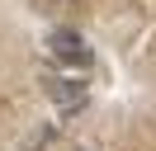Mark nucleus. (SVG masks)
I'll return each instance as SVG.
<instances>
[{
  "label": "nucleus",
  "mask_w": 156,
  "mask_h": 151,
  "mask_svg": "<svg viewBox=\"0 0 156 151\" xmlns=\"http://www.w3.org/2000/svg\"><path fill=\"white\" fill-rule=\"evenodd\" d=\"M48 52L57 57L62 66H90V47L76 28H52L48 33Z\"/></svg>",
  "instance_id": "obj_1"
},
{
  "label": "nucleus",
  "mask_w": 156,
  "mask_h": 151,
  "mask_svg": "<svg viewBox=\"0 0 156 151\" xmlns=\"http://www.w3.org/2000/svg\"><path fill=\"white\" fill-rule=\"evenodd\" d=\"M48 99L57 104V113H76V109H85V99H90V90L76 80V76H48Z\"/></svg>",
  "instance_id": "obj_2"
},
{
  "label": "nucleus",
  "mask_w": 156,
  "mask_h": 151,
  "mask_svg": "<svg viewBox=\"0 0 156 151\" xmlns=\"http://www.w3.org/2000/svg\"><path fill=\"white\" fill-rule=\"evenodd\" d=\"M52 132H57V128H52V123H43V128H33L29 137H24V146H19V151H43V146H48V142H52Z\"/></svg>",
  "instance_id": "obj_3"
},
{
  "label": "nucleus",
  "mask_w": 156,
  "mask_h": 151,
  "mask_svg": "<svg viewBox=\"0 0 156 151\" xmlns=\"http://www.w3.org/2000/svg\"><path fill=\"white\" fill-rule=\"evenodd\" d=\"M62 5H66V0H43V9H62Z\"/></svg>",
  "instance_id": "obj_4"
},
{
  "label": "nucleus",
  "mask_w": 156,
  "mask_h": 151,
  "mask_svg": "<svg viewBox=\"0 0 156 151\" xmlns=\"http://www.w3.org/2000/svg\"><path fill=\"white\" fill-rule=\"evenodd\" d=\"M71 151H95V146H71Z\"/></svg>",
  "instance_id": "obj_5"
}]
</instances>
